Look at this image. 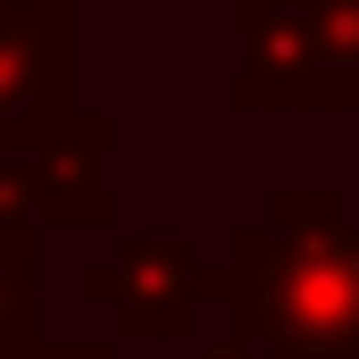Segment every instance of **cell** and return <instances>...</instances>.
<instances>
[{
	"label": "cell",
	"instance_id": "1",
	"mask_svg": "<svg viewBox=\"0 0 359 359\" xmlns=\"http://www.w3.org/2000/svg\"><path fill=\"white\" fill-rule=\"evenodd\" d=\"M226 309L259 359H359V226L334 184H276L226 243Z\"/></svg>",
	"mask_w": 359,
	"mask_h": 359
},
{
	"label": "cell",
	"instance_id": "2",
	"mask_svg": "<svg viewBox=\"0 0 359 359\" xmlns=\"http://www.w3.org/2000/svg\"><path fill=\"white\" fill-rule=\"evenodd\" d=\"M76 301L117 326V343H192V326L226 309V259H209L192 234L142 226L76 268Z\"/></svg>",
	"mask_w": 359,
	"mask_h": 359
},
{
	"label": "cell",
	"instance_id": "3",
	"mask_svg": "<svg viewBox=\"0 0 359 359\" xmlns=\"http://www.w3.org/2000/svg\"><path fill=\"white\" fill-rule=\"evenodd\" d=\"M226 25L243 117H359V76L326 59L309 0H234Z\"/></svg>",
	"mask_w": 359,
	"mask_h": 359
},
{
	"label": "cell",
	"instance_id": "4",
	"mask_svg": "<svg viewBox=\"0 0 359 359\" xmlns=\"http://www.w3.org/2000/svg\"><path fill=\"white\" fill-rule=\"evenodd\" d=\"M84 25L76 0H17L0 17V142H59L84 117Z\"/></svg>",
	"mask_w": 359,
	"mask_h": 359
},
{
	"label": "cell",
	"instance_id": "5",
	"mask_svg": "<svg viewBox=\"0 0 359 359\" xmlns=\"http://www.w3.org/2000/svg\"><path fill=\"white\" fill-rule=\"evenodd\" d=\"M117 117L84 109L59 142H42V209L50 226H117Z\"/></svg>",
	"mask_w": 359,
	"mask_h": 359
},
{
	"label": "cell",
	"instance_id": "6",
	"mask_svg": "<svg viewBox=\"0 0 359 359\" xmlns=\"http://www.w3.org/2000/svg\"><path fill=\"white\" fill-rule=\"evenodd\" d=\"M50 209H42V142H0V259L34 268Z\"/></svg>",
	"mask_w": 359,
	"mask_h": 359
},
{
	"label": "cell",
	"instance_id": "7",
	"mask_svg": "<svg viewBox=\"0 0 359 359\" xmlns=\"http://www.w3.org/2000/svg\"><path fill=\"white\" fill-rule=\"evenodd\" d=\"M34 326H42V284H34V268L0 259V343H25Z\"/></svg>",
	"mask_w": 359,
	"mask_h": 359
},
{
	"label": "cell",
	"instance_id": "8",
	"mask_svg": "<svg viewBox=\"0 0 359 359\" xmlns=\"http://www.w3.org/2000/svg\"><path fill=\"white\" fill-rule=\"evenodd\" d=\"M309 17H318V42H326V59L359 76V0H309Z\"/></svg>",
	"mask_w": 359,
	"mask_h": 359
},
{
	"label": "cell",
	"instance_id": "9",
	"mask_svg": "<svg viewBox=\"0 0 359 359\" xmlns=\"http://www.w3.org/2000/svg\"><path fill=\"white\" fill-rule=\"evenodd\" d=\"M0 359H117L109 334H25V343H0Z\"/></svg>",
	"mask_w": 359,
	"mask_h": 359
},
{
	"label": "cell",
	"instance_id": "10",
	"mask_svg": "<svg viewBox=\"0 0 359 359\" xmlns=\"http://www.w3.org/2000/svg\"><path fill=\"white\" fill-rule=\"evenodd\" d=\"M192 359H259V351H251L243 334H217V343H201V351H192Z\"/></svg>",
	"mask_w": 359,
	"mask_h": 359
},
{
	"label": "cell",
	"instance_id": "11",
	"mask_svg": "<svg viewBox=\"0 0 359 359\" xmlns=\"http://www.w3.org/2000/svg\"><path fill=\"white\" fill-rule=\"evenodd\" d=\"M8 8H17V0H0V17H8Z\"/></svg>",
	"mask_w": 359,
	"mask_h": 359
}]
</instances>
